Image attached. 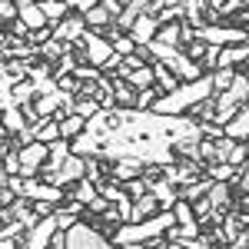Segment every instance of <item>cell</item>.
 <instances>
[{
    "label": "cell",
    "instance_id": "cell-21",
    "mask_svg": "<svg viewBox=\"0 0 249 249\" xmlns=\"http://www.w3.org/2000/svg\"><path fill=\"white\" fill-rule=\"evenodd\" d=\"M123 80H126V83L133 87L136 93H140V90H146V87H156V80H153V67H150V63H143V67L130 70V73H126Z\"/></svg>",
    "mask_w": 249,
    "mask_h": 249
},
{
    "label": "cell",
    "instance_id": "cell-44",
    "mask_svg": "<svg viewBox=\"0 0 249 249\" xmlns=\"http://www.w3.org/2000/svg\"><path fill=\"white\" fill-rule=\"evenodd\" d=\"M170 249H183V246H176V243H170Z\"/></svg>",
    "mask_w": 249,
    "mask_h": 249
},
{
    "label": "cell",
    "instance_id": "cell-43",
    "mask_svg": "<svg viewBox=\"0 0 249 249\" xmlns=\"http://www.w3.org/2000/svg\"><path fill=\"white\" fill-rule=\"evenodd\" d=\"M243 10H249V0H243Z\"/></svg>",
    "mask_w": 249,
    "mask_h": 249
},
{
    "label": "cell",
    "instance_id": "cell-3",
    "mask_svg": "<svg viewBox=\"0 0 249 249\" xmlns=\"http://www.w3.org/2000/svg\"><path fill=\"white\" fill-rule=\"evenodd\" d=\"M67 249H116V243L107 239L96 226H90V223L80 219L77 226L67 230Z\"/></svg>",
    "mask_w": 249,
    "mask_h": 249
},
{
    "label": "cell",
    "instance_id": "cell-16",
    "mask_svg": "<svg viewBox=\"0 0 249 249\" xmlns=\"http://www.w3.org/2000/svg\"><path fill=\"white\" fill-rule=\"evenodd\" d=\"M53 120L60 123V140H67V143H70V140H77V136L87 130V120H83V116H77V113H67V116L57 113Z\"/></svg>",
    "mask_w": 249,
    "mask_h": 249
},
{
    "label": "cell",
    "instance_id": "cell-29",
    "mask_svg": "<svg viewBox=\"0 0 249 249\" xmlns=\"http://www.w3.org/2000/svg\"><path fill=\"white\" fill-rule=\"evenodd\" d=\"M160 96H163L160 87H146V90H140V93H136V110H143V113L153 110V103L160 100Z\"/></svg>",
    "mask_w": 249,
    "mask_h": 249
},
{
    "label": "cell",
    "instance_id": "cell-6",
    "mask_svg": "<svg viewBox=\"0 0 249 249\" xmlns=\"http://www.w3.org/2000/svg\"><path fill=\"white\" fill-rule=\"evenodd\" d=\"M80 47H83L87 63H90V67H96V70H103V67H107V60L113 57V43L103 37V34H93V30H87V34H83Z\"/></svg>",
    "mask_w": 249,
    "mask_h": 249
},
{
    "label": "cell",
    "instance_id": "cell-10",
    "mask_svg": "<svg viewBox=\"0 0 249 249\" xmlns=\"http://www.w3.org/2000/svg\"><path fill=\"white\" fill-rule=\"evenodd\" d=\"M249 60V40L246 43H232V47H223L219 50V60H216V70H236Z\"/></svg>",
    "mask_w": 249,
    "mask_h": 249
},
{
    "label": "cell",
    "instance_id": "cell-42",
    "mask_svg": "<svg viewBox=\"0 0 249 249\" xmlns=\"http://www.w3.org/2000/svg\"><path fill=\"white\" fill-rule=\"evenodd\" d=\"M213 249H232V246H226V243H223V246H213Z\"/></svg>",
    "mask_w": 249,
    "mask_h": 249
},
{
    "label": "cell",
    "instance_id": "cell-2",
    "mask_svg": "<svg viewBox=\"0 0 249 249\" xmlns=\"http://www.w3.org/2000/svg\"><path fill=\"white\" fill-rule=\"evenodd\" d=\"M176 226V216L170 213H160L153 219H143V223H123L116 226L113 232V243L116 246H140V243H150V239H160Z\"/></svg>",
    "mask_w": 249,
    "mask_h": 249
},
{
    "label": "cell",
    "instance_id": "cell-37",
    "mask_svg": "<svg viewBox=\"0 0 249 249\" xmlns=\"http://www.w3.org/2000/svg\"><path fill=\"white\" fill-rule=\"evenodd\" d=\"M10 87H14V83H7V80L0 77V113H3L7 107H14V96H10Z\"/></svg>",
    "mask_w": 249,
    "mask_h": 249
},
{
    "label": "cell",
    "instance_id": "cell-12",
    "mask_svg": "<svg viewBox=\"0 0 249 249\" xmlns=\"http://www.w3.org/2000/svg\"><path fill=\"white\" fill-rule=\"evenodd\" d=\"M70 153H73V156H83V160H90V156H100V153H103V140L83 130L77 140H70Z\"/></svg>",
    "mask_w": 249,
    "mask_h": 249
},
{
    "label": "cell",
    "instance_id": "cell-33",
    "mask_svg": "<svg viewBox=\"0 0 249 249\" xmlns=\"http://www.w3.org/2000/svg\"><path fill=\"white\" fill-rule=\"evenodd\" d=\"M17 14H20V7L14 0H0V20H3V23H14Z\"/></svg>",
    "mask_w": 249,
    "mask_h": 249
},
{
    "label": "cell",
    "instance_id": "cell-18",
    "mask_svg": "<svg viewBox=\"0 0 249 249\" xmlns=\"http://www.w3.org/2000/svg\"><path fill=\"white\" fill-rule=\"evenodd\" d=\"M83 23H87V30H93V34H107V30L113 27V17L96 3V7H90V10L83 14Z\"/></svg>",
    "mask_w": 249,
    "mask_h": 249
},
{
    "label": "cell",
    "instance_id": "cell-5",
    "mask_svg": "<svg viewBox=\"0 0 249 249\" xmlns=\"http://www.w3.org/2000/svg\"><path fill=\"white\" fill-rule=\"evenodd\" d=\"M17 156H20V176H23V179H34V176H40V170L47 166L50 146H47V143H40V140H34V143L20 146Z\"/></svg>",
    "mask_w": 249,
    "mask_h": 249
},
{
    "label": "cell",
    "instance_id": "cell-13",
    "mask_svg": "<svg viewBox=\"0 0 249 249\" xmlns=\"http://www.w3.org/2000/svg\"><path fill=\"white\" fill-rule=\"evenodd\" d=\"M136 176H143V163L140 160H116L113 166H110V179L113 183H130V179H136Z\"/></svg>",
    "mask_w": 249,
    "mask_h": 249
},
{
    "label": "cell",
    "instance_id": "cell-36",
    "mask_svg": "<svg viewBox=\"0 0 249 249\" xmlns=\"http://www.w3.org/2000/svg\"><path fill=\"white\" fill-rule=\"evenodd\" d=\"M100 7H103V10H107V14L113 17V23H116V20H120V14H123V7H126V3H123V0H100Z\"/></svg>",
    "mask_w": 249,
    "mask_h": 249
},
{
    "label": "cell",
    "instance_id": "cell-7",
    "mask_svg": "<svg viewBox=\"0 0 249 249\" xmlns=\"http://www.w3.org/2000/svg\"><path fill=\"white\" fill-rule=\"evenodd\" d=\"M23 199H30V203H53V206L67 203V199H63V190H60V186H50V183H43L40 176L23 179Z\"/></svg>",
    "mask_w": 249,
    "mask_h": 249
},
{
    "label": "cell",
    "instance_id": "cell-25",
    "mask_svg": "<svg viewBox=\"0 0 249 249\" xmlns=\"http://www.w3.org/2000/svg\"><path fill=\"white\" fill-rule=\"evenodd\" d=\"M50 146V156H47V166L43 170H60L63 163H67V156H70V143L67 140H53V143H47Z\"/></svg>",
    "mask_w": 249,
    "mask_h": 249
},
{
    "label": "cell",
    "instance_id": "cell-41",
    "mask_svg": "<svg viewBox=\"0 0 249 249\" xmlns=\"http://www.w3.org/2000/svg\"><path fill=\"white\" fill-rule=\"evenodd\" d=\"M239 73H243V77H249V60L243 63V70H239Z\"/></svg>",
    "mask_w": 249,
    "mask_h": 249
},
{
    "label": "cell",
    "instance_id": "cell-24",
    "mask_svg": "<svg viewBox=\"0 0 249 249\" xmlns=\"http://www.w3.org/2000/svg\"><path fill=\"white\" fill-rule=\"evenodd\" d=\"M0 120H3V126H7V133H14V136H17V133H23V130L30 126V123H27V116H23V110H20V107H7Z\"/></svg>",
    "mask_w": 249,
    "mask_h": 249
},
{
    "label": "cell",
    "instance_id": "cell-15",
    "mask_svg": "<svg viewBox=\"0 0 249 249\" xmlns=\"http://www.w3.org/2000/svg\"><path fill=\"white\" fill-rule=\"evenodd\" d=\"M113 83V100H116V110H136V90L126 83L123 77H110Z\"/></svg>",
    "mask_w": 249,
    "mask_h": 249
},
{
    "label": "cell",
    "instance_id": "cell-17",
    "mask_svg": "<svg viewBox=\"0 0 249 249\" xmlns=\"http://www.w3.org/2000/svg\"><path fill=\"white\" fill-rule=\"evenodd\" d=\"M223 133L230 136V140H236V143H243V140H249V103L239 110V113L232 116L230 123L223 126Z\"/></svg>",
    "mask_w": 249,
    "mask_h": 249
},
{
    "label": "cell",
    "instance_id": "cell-39",
    "mask_svg": "<svg viewBox=\"0 0 249 249\" xmlns=\"http://www.w3.org/2000/svg\"><path fill=\"white\" fill-rule=\"evenodd\" d=\"M63 3H67L70 10H77V14H87V10H90V7H96L100 0H63Z\"/></svg>",
    "mask_w": 249,
    "mask_h": 249
},
{
    "label": "cell",
    "instance_id": "cell-31",
    "mask_svg": "<svg viewBox=\"0 0 249 249\" xmlns=\"http://www.w3.org/2000/svg\"><path fill=\"white\" fill-rule=\"evenodd\" d=\"M236 80V70H213V90L216 93H226Z\"/></svg>",
    "mask_w": 249,
    "mask_h": 249
},
{
    "label": "cell",
    "instance_id": "cell-35",
    "mask_svg": "<svg viewBox=\"0 0 249 249\" xmlns=\"http://www.w3.org/2000/svg\"><path fill=\"white\" fill-rule=\"evenodd\" d=\"M183 53H186L193 63H199L203 53H206V43H203V40H193V43H186V50H183Z\"/></svg>",
    "mask_w": 249,
    "mask_h": 249
},
{
    "label": "cell",
    "instance_id": "cell-14",
    "mask_svg": "<svg viewBox=\"0 0 249 249\" xmlns=\"http://www.w3.org/2000/svg\"><path fill=\"white\" fill-rule=\"evenodd\" d=\"M160 203H156L153 193H143V196H136L133 199V216H130V223H143V219H153L160 216Z\"/></svg>",
    "mask_w": 249,
    "mask_h": 249
},
{
    "label": "cell",
    "instance_id": "cell-1",
    "mask_svg": "<svg viewBox=\"0 0 249 249\" xmlns=\"http://www.w3.org/2000/svg\"><path fill=\"white\" fill-rule=\"evenodd\" d=\"M210 96H216V90H213V73H203V77L193 80V83H179L173 93H163L153 103V113H160V116L193 113V110H196L203 100H210Z\"/></svg>",
    "mask_w": 249,
    "mask_h": 249
},
{
    "label": "cell",
    "instance_id": "cell-19",
    "mask_svg": "<svg viewBox=\"0 0 249 249\" xmlns=\"http://www.w3.org/2000/svg\"><path fill=\"white\" fill-rule=\"evenodd\" d=\"M17 20L30 30V34L40 30V27H50L47 17H43V10H40V3H23V7H20V14H17Z\"/></svg>",
    "mask_w": 249,
    "mask_h": 249
},
{
    "label": "cell",
    "instance_id": "cell-11",
    "mask_svg": "<svg viewBox=\"0 0 249 249\" xmlns=\"http://www.w3.org/2000/svg\"><path fill=\"white\" fill-rule=\"evenodd\" d=\"M150 193L156 196V203H160V210H163V213H170L173 206H176V199H179V190L173 186V183L166 179V176L153 179V183H150Z\"/></svg>",
    "mask_w": 249,
    "mask_h": 249
},
{
    "label": "cell",
    "instance_id": "cell-8",
    "mask_svg": "<svg viewBox=\"0 0 249 249\" xmlns=\"http://www.w3.org/2000/svg\"><path fill=\"white\" fill-rule=\"evenodd\" d=\"M83 34H87V23H83V14H70L67 20H60L57 27H53V40H57L60 47H73V43H80L83 40Z\"/></svg>",
    "mask_w": 249,
    "mask_h": 249
},
{
    "label": "cell",
    "instance_id": "cell-9",
    "mask_svg": "<svg viewBox=\"0 0 249 249\" xmlns=\"http://www.w3.org/2000/svg\"><path fill=\"white\" fill-rule=\"evenodd\" d=\"M156 34H160V20L150 17V14H140L133 20V27H130V37H133L136 47H146V43H153Z\"/></svg>",
    "mask_w": 249,
    "mask_h": 249
},
{
    "label": "cell",
    "instance_id": "cell-40",
    "mask_svg": "<svg viewBox=\"0 0 249 249\" xmlns=\"http://www.w3.org/2000/svg\"><path fill=\"white\" fill-rule=\"evenodd\" d=\"M186 0H166V7H183Z\"/></svg>",
    "mask_w": 249,
    "mask_h": 249
},
{
    "label": "cell",
    "instance_id": "cell-30",
    "mask_svg": "<svg viewBox=\"0 0 249 249\" xmlns=\"http://www.w3.org/2000/svg\"><path fill=\"white\" fill-rule=\"evenodd\" d=\"M236 166H230V163H213L210 166V176H213V183H230V179H236Z\"/></svg>",
    "mask_w": 249,
    "mask_h": 249
},
{
    "label": "cell",
    "instance_id": "cell-20",
    "mask_svg": "<svg viewBox=\"0 0 249 249\" xmlns=\"http://www.w3.org/2000/svg\"><path fill=\"white\" fill-rule=\"evenodd\" d=\"M37 3H40V10H43V17H47L50 27H57L60 20L70 17V7H67L63 0H37Z\"/></svg>",
    "mask_w": 249,
    "mask_h": 249
},
{
    "label": "cell",
    "instance_id": "cell-23",
    "mask_svg": "<svg viewBox=\"0 0 249 249\" xmlns=\"http://www.w3.org/2000/svg\"><path fill=\"white\" fill-rule=\"evenodd\" d=\"M153 67V80H156V87L163 90V93H173L176 87H179V77L173 73L170 67H163V63H150Z\"/></svg>",
    "mask_w": 249,
    "mask_h": 249
},
{
    "label": "cell",
    "instance_id": "cell-32",
    "mask_svg": "<svg viewBox=\"0 0 249 249\" xmlns=\"http://www.w3.org/2000/svg\"><path fill=\"white\" fill-rule=\"evenodd\" d=\"M246 160H249V146H243V143H232V150H230V156H226V163H230V166H236V170H243V166H246Z\"/></svg>",
    "mask_w": 249,
    "mask_h": 249
},
{
    "label": "cell",
    "instance_id": "cell-34",
    "mask_svg": "<svg viewBox=\"0 0 249 249\" xmlns=\"http://www.w3.org/2000/svg\"><path fill=\"white\" fill-rule=\"evenodd\" d=\"M40 53H43V57H47V60H60V57H63V53H67V47H60L57 40H47V43L40 47Z\"/></svg>",
    "mask_w": 249,
    "mask_h": 249
},
{
    "label": "cell",
    "instance_id": "cell-22",
    "mask_svg": "<svg viewBox=\"0 0 249 249\" xmlns=\"http://www.w3.org/2000/svg\"><path fill=\"white\" fill-rule=\"evenodd\" d=\"M73 203H80L83 210L93 203V199H100V186L96 183H90V179H80V183H73V196H70Z\"/></svg>",
    "mask_w": 249,
    "mask_h": 249
},
{
    "label": "cell",
    "instance_id": "cell-28",
    "mask_svg": "<svg viewBox=\"0 0 249 249\" xmlns=\"http://www.w3.org/2000/svg\"><path fill=\"white\" fill-rule=\"evenodd\" d=\"M34 133H37L40 143H53V140H60V123L53 120V116H47L40 126H34Z\"/></svg>",
    "mask_w": 249,
    "mask_h": 249
},
{
    "label": "cell",
    "instance_id": "cell-26",
    "mask_svg": "<svg viewBox=\"0 0 249 249\" xmlns=\"http://www.w3.org/2000/svg\"><path fill=\"white\" fill-rule=\"evenodd\" d=\"M156 40L166 43V47H179V50H183V20H179V23H163L160 34H156Z\"/></svg>",
    "mask_w": 249,
    "mask_h": 249
},
{
    "label": "cell",
    "instance_id": "cell-27",
    "mask_svg": "<svg viewBox=\"0 0 249 249\" xmlns=\"http://www.w3.org/2000/svg\"><path fill=\"white\" fill-rule=\"evenodd\" d=\"M206 199H210V206L213 210H226L230 206V183H213L210 186V193H206Z\"/></svg>",
    "mask_w": 249,
    "mask_h": 249
},
{
    "label": "cell",
    "instance_id": "cell-4",
    "mask_svg": "<svg viewBox=\"0 0 249 249\" xmlns=\"http://www.w3.org/2000/svg\"><path fill=\"white\" fill-rule=\"evenodd\" d=\"M196 40L210 43V47H232V43H246V30L243 27H232V23H210V27H199L196 30Z\"/></svg>",
    "mask_w": 249,
    "mask_h": 249
},
{
    "label": "cell",
    "instance_id": "cell-38",
    "mask_svg": "<svg viewBox=\"0 0 249 249\" xmlns=\"http://www.w3.org/2000/svg\"><path fill=\"white\" fill-rule=\"evenodd\" d=\"M3 170L10 173V176H20V156H17V150L3 156Z\"/></svg>",
    "mask_w": 249,
    "mask_h": 249
}]
</instances>
